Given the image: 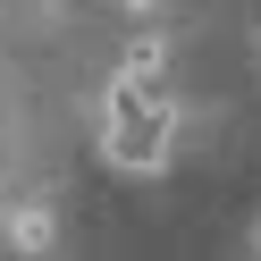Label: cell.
I'll list each match as a JSON object with an SVG mask.
<instances>
[{
    "label": "cell",
    "mask_w": 261,
    "mask_h": 261,
    "mask_svg": "<svg viewBox=\"0 0 261 261\" xmlns=\"http://www.w3.org/2000/svg\"><path fill=\"white\" fill-rule=\"evenodd\" d=\"M9 236H17V253H51L59 219H51V211H17V227H9Z\"/></svg>",
    "instance_id": "3957f363"
},
{
    "label": "cell",
    "mask_w": 261,
    "mask_h": 261,
    "mask_svg": "<svg viewBox=\"0 0 261 261\" xmlns=\"http://www.w3.org/2000/svg\"><path fill=\"white\" fill-rule=\"evenodd\" d=\"M169 143H177V101H169V85H135V76H118V85H110V118H101L110 169L152 177L160 160H169Z\"/></svg>",
    "instance_id": "6da1fadb"
},
{
    "label": "cell",
    "mask_w": 261,
    "mask_h": 261,
    "mask_svg": "<svg viewBox=\"0 0 261 261\" xmlns=\"http://www.w3.org/2000/svg\"><path fill=\"white\" fill-rule=\"evenodd\" d=\"M118 76H135V85H160V76H169V42H160V34H135Z\"/></svg>",
    "instance_id": "7a4b0ae2"
}]
</instances>
